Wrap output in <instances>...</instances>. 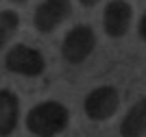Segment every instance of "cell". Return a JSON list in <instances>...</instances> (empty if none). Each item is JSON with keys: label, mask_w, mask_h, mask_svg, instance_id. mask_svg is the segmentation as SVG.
I'll return each instance as SVG.
<instances>
[{"label": "cell", "mask_w": 146, "mask_h": 137, "mask_svg": "<svg viewBox=\"0 0 146 137\" xmlns=\"http://www.w3.org/2000/svg\"><path fill=\"white\" fill-rule=\"evenodd\" d=\"M70 124V111L61 102H39L26 115V128L37 137H55Z\"/></svg>", "instance_id": "6da1fadb"}, {"label": "cell", "mask_w": 146, "mask_h": 137, "mask_svg": "<svg viewBox=\"0 0 146 137\" xmlns=\"http://www.w3.org/2000/svg\"><path fill=\"white\" fill-rule=\"evenodd\" d=\"M94 46H96V35H94L92 26L79 24V26L70 28L68 35L63 37L61 54H63V59L68 63H81V61H85L92 54Z\"/></svg>", "instance_id": "7a4b0ae2"}, {"label": "cell", "mask_w": 146, "mask_h": 137, "mask_svg": "<svg viewBox=\"0 0 146 137\" xmlns=\"http://www.w3.org/2000/svg\"><path fill=\"white\" fill-rule=\"evenodd\" d=\"M5 66L13 74H22V76H39L46 70V59L44 54L35 48L29 46H13L5 57Z\"/></svg>", "instance_id": "3957f363"}, {"label": "cell", "mask_w": 146, "mask_h": 137, "mask_svg": "<svg viewBox=\"0 0 146 137\" xmlns=\"http://www.w3.org/2000/svg\"><path fill=\"white\" fill-rule=\"evenodd\" d=\"M120 107V94H118L116 87L111 85H105V87H96L94 91H90V96L83 102V109L90 120H96V122H103V120H109L111 115L118 111Z\"/></svg>", "instance_id": "277c9868"}, {"label": "cell", "mask_w": 146, "mask_h": 137, "mask_svg": "<svg viewBox=\"0 0 146 137\" xmlns=\"http://www.w3.org/2000/svg\"><path fill=\"white\" fill-rule=\"evenodd\" d=\"M70 13H72L70 0H44L35 9L33 22L39 33H52L70 18Z\"/></svg>", "instance_id": "5b68a950"}, {"label": "cell", "mask_w": 146, "mask_h": 137, "mask_svg": "<svg viewBox=\"0 0 146 137\" xmlns=\"http://www.w3.org/2000/svg\"><path fill=\"white\" fill-rule=\"evenodd\" d=\"M131 20H133V9H131V5L127 0H111L109 5L105 7L103 26L109 37L127 35L129 26H131Z\"/></svg>", "instance_id": "8992f818"}, {"label": "cell", "mask_w": 146, "mask_h": 137, "mask_svg": "<svg viewBox=\"0 0 146 137\" xmlns=\"http://www.w3.org/2000/svg\"><path fill=\"white\" fill-rule=\"evenodd\" d=\"M20 120V100L11 89H0V137H9Z\"/></svg>", "instance_id": "52a82bcc"}, {"label": "cell", "mask_w": 146, "mask_h": 137, "mask_svg": "<svg viewBox=\"0 0 146 137\" xmlns=\"http://www.w3.org/2000/svg\"><path fill=\"white\" fill-rule=\"evenodd\" d=\"M146 128V100L135 102L120 124L122 137H142Z\"/></svg>", "instance_id": "ba28073f"}, {"label": "cell", "mask_w": 146, "mask_h": 137, "mask_svg": "<svg viewBox=\"0 0 146 137\" xmlns=\"http://www.w3.org/2000/svg\"><path fill=\"white\" fill-rule=\"evenodd\" d=\"M20 28V15L15 11H0V50L13 39Z\"/></svg>", "instance_id": "9c48e42d"}, {"label": "cell", "mask_w": 146, "mask_h": 137, "mask_svg": "<svg viewBox=\"0 0 146 137\" xmlns=\"http://www.w3.org/2000/svg\"><path fill=\"white\" fill-rule=\"evenodd\" d=\"M140 37H142V39L146 37V18H144V15L140 18Z\"/></svg>", "instance_id": "30bf717a"}, {"label": "cell", "mask_w": 146, "mask_h": 137, "mask_svg": "<svg viewBox=\"0 0 146 137\" xmlns=\"http://www.w3.org/2000/svg\"><path fill=\"white\" fill-rule=\"evenodd\" d=\"M79 2H81L83 7H94V5H98L100 0H79Z\"/></svg>", "instance_id": "8fae6325"}, {"label": "cell", "mask_w": 146, "mask_h": 137, "mask_svg": "<svg viewBox=\"0 0 146 137\" xmlns=\"http://www.w3.org/2000/svg\"><path fill=\"white\" fill-rule=\"evenodd\" d=\"M11 2H18V5H20V2H26V0H11Z\"/></svg>", "instance_id": "7c38bea8"}]
</instances>
